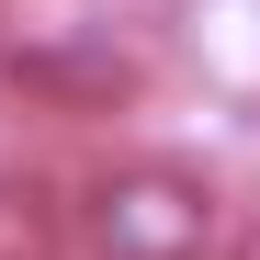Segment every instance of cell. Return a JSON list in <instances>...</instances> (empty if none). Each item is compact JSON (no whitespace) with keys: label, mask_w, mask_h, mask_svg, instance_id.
<instances>
[{"label":"cell","mask_w":260,"mask_h":260,"mask_svg":"<svg viewBox=\"0 0 260 260\" xmlns=\"http://www.w3.org/2000/svg\"><path fill=\"white\" fill-rule=\"evenodd\" d=\"M238 260H260V226H238Z\"/></svg>","instance_id":"277c9868"},{"label":"cell","mask_w":260,"mask_h":260,"mask_svg":"<svg viewBox=\"0 0 260 260\" xmlns=\"http://www.w3.org/2000/svg\"><path fill=\"white\" fill-rule=\"evenodd\" d=\"M68 249V204L23 170H0V260H57Z\"/></svg>","instance_id":"3957f363"},{"label":"cell","mask_w":260,"mask_h":260,"mask_svg":"<svg viewBox=\"0 0 260 260\" xmlns=\"http://www.w3.org/2000/svg\"><path fill=\"white\" fill-rule=\"evenodd\" d=\"M102 260H204L215 249V192L192 170H102L79 204Z\"/></svg>","instance_id":"6da1fadb"},{"label":"cell","mask_w":260,"mask_h":260,"mask_svg":"<svg viewBox=\"0 0 260 260\" xmlns=\"http://www.w3.org/2000/svg\"><path fill=\"white\" fill-rule=\"evenodd\" d=\"M0 68H12V91H46V102H124L136 91V57L124 46H68V34H34Z\"/></svg>","instance_id":"7a4b0ae2"}]
</instances>
